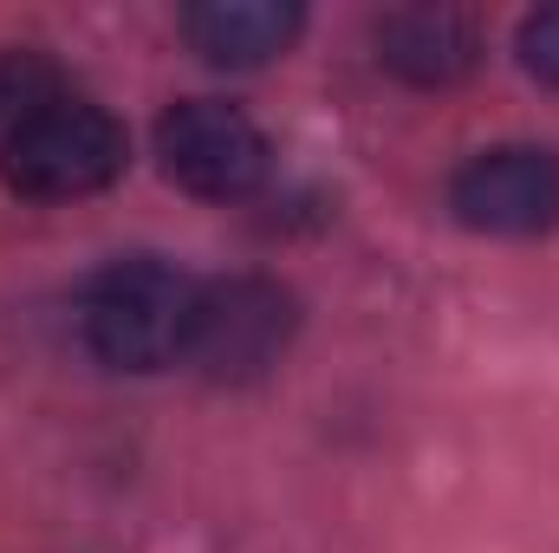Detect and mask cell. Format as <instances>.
Instances as JSON below:
<instances>
[{
  "label": "cell",
  "mask_w": 559,
  "mask_h": 553,
  "mask_svg": "<svg viewBox=\"0 0 559 553\" xmlns=\"http://www.w3.org/2000/svg\"><path fill=\"white\" fill-rule=\"evenodd\" d=\"M131 138L124 125L92 105V98H52L39 118H26L13 138L0 143V183L26 202H79L98 196L124 176Z\"/></svg>",
  "instance_id": "obj_2"
},
{
  "label": "cell",
  "mask_w": 559,
  "mask_h": 553,
  "mask_svg": "<svg viewBox=\"0 0 559 553\" xmlns=\"http://www.w3.org/2000/svg\"><path fill=\"white\" fill-rule=\"evenodd\" d=\"M371 39L378 66L417 92H449L481 66V26L462 7H391Z\"/></svg>",
  "instance_id": "obj_6"
},
{
  "label": "cell",
  "mask_w": 559,
  "mask_h": 553,
  "mask_svg": "<svg viewBox=\"0 0 559 553\" xmlns=\"http://www.w3.org/2000/svg\"><path fill=\"white\" fill-rule=\"evenodd\" d=\"M52 98H66V72L33 52V46H7L0 52V143L13 138L26 118H39Z\"/></svg>",
  "instance_id": "obj_8"
},
{
  "label": "cell",
  "mask_w": 559,
  "mask_h": 553,
  "mask_svg": "<svg viewBox=\"0 0 559 553\" xmlns=\"http://www.w3.org/2000/svg\"><path fill=\"white\" fill-rule=\"evenodd\" d=\"M195 280L156 255L111 261L105 274L85 286L79 326L98 365L111 372H163L189 358V326H195Z\"/></svg>",
  "instance_id": "obj_1"
},
{
  "label": "cell",
  "mask_w": 559,
  "mask_h": 553,
  "mask_svg": "<svg viewBox=\"0 0 559 553\" xmlns=\"http://www.w3.org/2000/svg\"><path fill=\"white\" fill-rule=\"evenodd\" d=\"M156 163L176 189L202 202H241L267 183L274 150L261 125L228 98H182L156 118Z\"/></svg>",
  "instance_id": "obj_4"
},
{
  "label": "cell",
  "mask_w": 559,
  "mask_h": 553,
  "mask_svg": "<svg viewBox=\"0 0 559 553\" xmlns=\"http://www.w3.org/2000/svg\"><path fill=\"white\" fill-rule=\"evenodd\" d=\"M299 332V299L267 274H228L195 293V326H189V358L215 385H254L267 378Z\"/></svg>",
  "instance_id": "obj_3"
},
{
  "label": "cell",
  "mask_w": 559,
  "mask_h": 553,
  "mask_svg": "<svg viewBox=\"0 0 559 553\" xmlns=\"http://www.w3.org/2000/svg\"><path fill=\"white\" fill-rule=\"evenodd\" d=\"M449 209L475 235H547L559 228V150L540 143H495L475 150L449 176Z\"/></svg>",
  "instance_id": "obj_5"
},
{
  "label": "cell",
  "mask_w": 559,
  "mask_h": 553,
  "mask_svg": "<svg viewBox=\"0 0 559 553\" xmlns=\"http://www.w3.org/2000/svg\"><path fill=\"white\" fill-rule=\"evenodd\" d=\"M306 13L293 0H202L182 13V39L189 52H202L209 66H228V72H254L280 59L293 39H299Z\"/></svg>",
  "instance_id": "obj_7"
},
{
  "label": "cell",
  "mask_w": 559,
  "mask_h": 553,
  "mask_svg": "<svg viewBox=\"0 0 559 553\" xmlns=\"http://www.w3.org/2000/svg\"><path fill=\"white\" fill-rule=\"evenodd\" d=\"M514 46H521V66H527L540 85H554V92H559V7H540V13H527Z\"/></svg>",
  "instance_id": "obj_9"
}]
</instances>
